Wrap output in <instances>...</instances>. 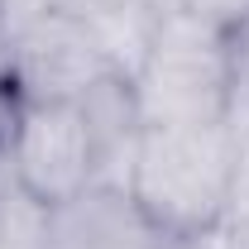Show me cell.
Listing matches in <instances>:
<instances>
[{
	"instance_id": "obj_1",
	"label": "cell",
	"mask_w": 249,
	"mask_h": 249,
	"mask_svg": "<svg viewBox=\"0 0 249 249\" xmlns=\"http://www.w3.org/2000/svg\"><path fill=\"white\" fill-rule=\"evenodd\" d=\"M230 163H235L230 120L144 124L124 187L168 240H201L225 220Z\"/></svg>"
},
{
	"instance_id": "obj_2",
	"label": "cell",
	"mask_w": 249,
	"mask_h": 249,
	"mask_svg": "<svg viewBox=\"0 0 249 249\" xmlns=\"http://www.w3.org/2000/svg\"><path fill=\"white\" fill-rule=\"evenodd\" d=\"M144 124H206L230 115V34L182 15L158 10L154 38L129 77Z\"/></svg>"
},
{
	"instance_id": "obj_3",
	"label": "cell",
	"mask_w": 249,
	"mask_h": 249,
	"mask_svg": "<svg viewBox=\"0 0 249 249\" xmlns=\"http://www.w3.org/2000/svg\"><path fill=\"white\" fill-rule=\"evenodd\" d=\"M0 158L10 182L38 206H58L101 182V154L82 101H19Z\"/></svg>"
},
{
	"instance_id": "obj_4",
	"label": "cell",
	"mask_w": 249,
	"mask_h": 249,
	"mask_svg": "<svg viewBox=\"0 0 249 249\" xmlns=\"http://www.w3.org/2000/svg\"><path fill=\"white\" fill-rule=\"evenodd\" d=\"M5 53H10V87L19 101H82L101 82L120 77L106 58L91 19L77 5L10 24Z\"/></svg>"
},
{
	"instance_id": "obj_5",
	"label": "cell",
	"mask_w": 249,
	"mask_h": 249,
	"mask_svg": "<svg viewBox=\"0 0 249 249\" xmlns=\"http://www.w3.org/2000/svg\"><path fill=\"white\" fill-rule=\"evenodd\" d=\"M168 240L129 187L96 182L48 206V249H158Z\"/></svg>"
},
{
	"instance_id": "obj_6",
	"label": "cell",
	"mask_w": 249,
	"mask_h": 249,
	"mask_svg": "<svg viewBox=\"0 0 249 249\" xmlns=\"http://www.w3.org/2000/svg\"><path fill=\"white\" fill-rule=\"evenodd\" d=\"M0 249H48V206L19 187L0 196Z\"/></svg>"
},
{
	"instance_id": "obj_7",
	"label": "cell",
	"mask_w": 249,
	"mask_h": 249,
	"mask_svg": "<svg viewBox=\"0 0 249 249\" xmlns=\"http://www.w3.org/2000/svg\"><path fill=\"white\" fill-rule=\"evenodd\" d=\"M230 139H235V163H230V206L225 220H249V110H230Z\"/></svg>"
},
{
	"instance_id": "obj_8",
	"label": "cell",
	"mask_w": 249,
	"mask_h": 249,
	"mask_svg": "<svg viewBox=\"0 0 249 249\" xmlns=\"http://www.w3.org/2000/svg\"><path fill=\"white\" fill-rule=\"evenodd\" d=\"M163 10H182V15H196V19H206V24H216V29H240L249 19V0H158Z\"/></svg>"
},
{
	"instance_id": "obj_9",
	"label": "cell",
	"mask_w": 249,
	"mask_h": 249,
	"mask_svg": "<svg viewBox=\"0 0 249 249\" xmlns=\"http://www.w3.org/2000/svg\"><path fill=\"white\" fill-rule=\"evenodd\" d=\"M230 110H249V19L230 29Z\"/></svg>"
},
{
	"instance_id": "obj_10",
	"label": "cell",
	"mask_w": 249,
	"mask_h": 249,
	"mask_svg": "<svg viewBox=\"0 0 249 249\" xmlns=\"http://www.w3.org/2000/svg\"><path fill=\"white\" fill-rule=\"evenodd\" d=\"M62 5H77V0H0V24H24L34 15H48V10H62Z\"/></svg>"
},
{
	"instance_id": "obj_11",
	"label": "cell",
	"mask_w": 249,
	"mask_h": 249,
	"mask_svg": "<svg viewBox=\"0 0 249 249\" xmlns=\"http://www.w3.org/2000/svg\"><path fill=\"white\" fill-rule=\"evenodd\" d=\"M15 106H19V96L10 87V53H5V24H0V139H5L10 120H15Z\"/></svg>"
},
{
	"instance_id": "obj_12",
	"label": "cell",
	"mask_w": 249,
	"mask_h": 249,
	"mask_svg": "<svg viewBox=\"0 0 249 249\" xmlns=\"http://www.w3.org/2000/svg\"><path fill=\"white\" fill-rule=\"evenodd\" d=\"M206 240L211 249H249V220H220Z\"/></svg>"
},
{
	"instance_id": "obj_13",
	"label": "cell",
	"mask_w": 249,
	"mask_h": 249,
	"mask_svg": "<svg viewBox=\"0 0 249 249\" xmlns=\"http://www.w3.org/2000/svg\"><path fill=\"white\" fill-rule=\"evenodd\" d=\"M158 249H211V240L201 235V240H163Z\"/></svg>"
}]
</instances>
